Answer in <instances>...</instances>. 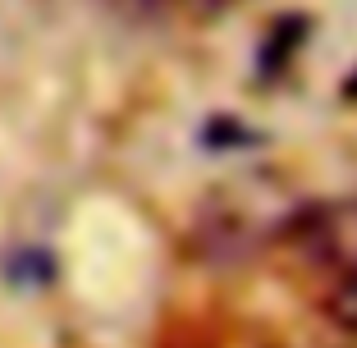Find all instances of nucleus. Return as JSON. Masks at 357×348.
Listing matches in <instances>:
<instances>
[{
	"label": "nucleus",
	"instance_id": "nucleus-6",
	"mask_svg": "<svg viewBox=\"0 0 357 348\" xmlns=\"http://www.w3.org/2000/svg\"><path fill=\"white\" fill-rule=\"evenodd\" d=\"M344 96H353V101H357V74H353V78L344 83Z\"/></svg>",
	"mask_w": 357,
	"mask_h": 348
},
{
	"label": "nucleus",
	"instance_id": "nucleus-2",
	"mask_svg": "<svg viewBox=\"0 0 357 348\" xmlns=\"http://www.w3.org/2000/svg\"><path fill=\"white\" fill-rule=\"evenodd\" d=\"M307 32H312V23H307L303 14H284V19L266 32L261 51H257V74L261 78H280L284 69H289V60L298 55V46L307 42Z\"/></svg>",
	"mask_w": 357,
	"mask_h": 348
},
{
	"label": "nucleus",
	"instance_id": "nucleus-4",
	"mask_svg": "<svg viewBox=\"0 0 357 348\" xmlns=\"http://www.w3.org/2000/svg\"><path fill=\"white\" fill-rule=\"evenodd\" d=\"M202 142H206V147H215V151H225V147H257V142H261V133L243 128L238 119H229V115H215L206 124V133H202Z\"/></svg>",
	"mask_w": 357,
	"mask_h": 348
},
{
	"label": "nucleus",
	"instance_id": "nucleus-3",
	"mask_svg": "<svg viewBox=\"0 0 357 348\" xmlns=\"http://www.w3.org/2000/svg\"><path fill=\"white\" fill-rule=\"evenodd\" d=\"M321 312H326L344 335H357V266L344 271V275H335V280H326Z\"/></svg>",
	"mask_w": 357,
	"mask_h": 348
},
{
	"label": "nucleus",
	"instance_id": "nucleus-5",
	"mask_svg": "<svg viewBox=\"0 0 357 348\" xmlns=\"http://www.w3.org/2000/svg\"><path fill=\"white\" fill-rule=\"evenodd\" d=\"M183 5H192V10H225L234 0H183Z\"/></svg>",
	"mask_w": 357,
	"mask_h": 348
},
{
	"label": "nucleus",
	"instance_id": "nucleus-1",
	"mask_svg": "<svg viewBox=\"0 0 357 348\" xmlns=\"http://www.w3.org/2000/svg\"><path fill=\"white\" fill-rule=\"evenodd\" d=\"M280 239L321 280H335V275L353 271L357 266V197L298 202L294 215L284 220Z\"/></svg>",
	"mask_w": 357,
	"mask_h": 348
}]
</instances>
